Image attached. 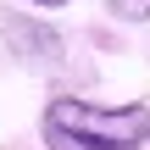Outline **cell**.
<instances>
[{
    "instance_id": "obj_2",
    "label": "cell",
    "mask_w": 150,
    "mask_h": 150,
    "mask_svg": "<svg viewBox=\"0 0 150 150\" xmlns=\"http://www.w3.org/2000/svg\"><path fill=\"white\" fill-rule=\"evenodd\" d=\"M106 11L117 22H150V0H106Z\"/></svg>"
},
{
    "instance_id": "obj_1",
    "label": "cell",
    "mask_w": 150,
    "mask_h": 150,
    "mask_svg": "<svg viewBox=\"0 0 150 150\" xmlns=\"http://www.w3.org/2000/svg\"><path fill=\"white\" fill-rule=\"evenodd\" d=\"M39 134L50 150H139L150 145V106H95L61 95L45 106Z\"/></svg>"
},
{
    "instance_id": "obj_3",
    "label": "cell",
    "mask_w": 150,
    "mask_h": 150,
    "mask_svg": "<svg viewBox=\"0 0 150 150\" xmlns=\"http://www.w3.org/2000/svg\"><path fill=\"white\" fill-rule=\"evenodd\" d=\"M33 6H45V11H61V6H67V0H33Z\"/></svg>"
}]
</instances>
